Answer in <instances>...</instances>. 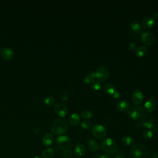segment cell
I'll list each match as a JSON object with an SVG mask.
<instances>
[{
  "label": "cell",
  "mask_w": 158,
  "mask_h": 158,
  "mask_svg": "<svg viewBox=\"0 0 158 158\" xmlns=\"http://www.w3.org/2000/svg\"><path fill=\"white\" fill-rule=\"evenodd\" d=\"M103 88L106 93L111 95H113L116 91L115 86L113 84H110V83H107L104 84Z\"/></svg>",
  "instance_id": "cell-22"
},
{
  "label": "cell",
  "mask_w": 158,
  "mask_h": 158,
  "mask_svg": "<svg viewBox=\"0 0 158 158\" xmlns=\"http://www.w3.org/2000/svg\"><path fill=\"white\" fill-rule=\"evenodd\" d=\"M130 108V104L129 101L126 100H122L118 102L116 104V109L120 112H125L129 111Z\"/></svg>",
  "instance_id": "cell-14"
},
{
  "label": "cell",
  "mask_w": 158,
  "mask_h": 158,
  "mask_svg": "<svg viewBox=\"0 0 158 158\" xmlns=\"http://www.w3.org/2000/svg\"><path fill=\"white\" fill-rule=\"evenodd\" d=\"M95 73L96 78L101 81L107 80L109 77V72L108 69L104 66H100L96 69Z\"/></svg>",
  "instance_id": "cell-8"
},
{
  "label": "cell",
  "mask_w": 158,
  "mask_h": 158,
  "mask_svg": "<svg viewBox=\"0 0 158 158\" xmlns=\"http://www.w3.org/2000/svg\"><path fill=\"white\" fill-rule=\"evenodd\" d=\"M155 22V19L152 16H146L143 19L141 25L143 26V28L149 29L153 26Z\"/></svg>",
  "instance_id": "cell-13"
},
{
  "label": "cell",
  "mask_w": 158,
  "mask_h": 158,
  "mask_svg": "<svg viewBox=\"0 0 158 158\" xmlns=\"http://www.w3.org/2000/svg\"><path fill=\"white\" fill-rule=\"evenodd\" d=\"M96 78L95 76V72H90L86 75L85 78H84V81L85 83L86 84H92L95 81Z\"/></svg>",
  "instance_id": "cell-25"
},
{
  "label": "cell",
  "mask_w": 158,
  "mask_h": 158,
  "mask_svg": "<svg viewBox=\"0 0 158 158\" xmlns=\"http://www.w3.org/2000/svg\"><path fill=\"white\" fill-rule=\"evenodd\" d=\"M81 116L84 119H90L91 118H92L93 114L91 111H88V110H84L83 111H81Z\"/></svg>",
  "instance_id": "cell-29"
},
{
  "label": "cell",
  "mask_w": 158,
  "mask_h": 158,
  "mask_svg": "<svg viewBox=\"0 0 158 158\" xmlns=\"http://www.w3.org/2000/svg\"><path fill=\"white\" fill-rule=\"evenodd\" d=\"M91 158H112L109 155L106 154H96Z\"/></svg>",
  "instance_id": "cell-33"
},
{
  "label": "cell",
  "mask_w": 158,
  "mask_h": 158,
  "mask_svg": "<svg viewBox=\"0 0 158 158\" xmlns=\"http://www.w3.org/2000/svg\"><path fill=\"white\" fill-rule=\"evenodd\" d=\"M155 35L151 32H145L141 35V42L146 46H150L155 42Z\"/></svg>",
  "instance_id": "cell-10"
},
{
  "label": "cell",
  "mask_w": 158,
  "mask_h": 158,
  "mask_svg": "<svg viewBox=\"0 0 158 158\" xmlns=\"http://www.w3.org/2000/svg\"><path fill=\"white\" fill-rule=\"evenodd\" d=\"M157 106V101L156 100L153 98H151L148 100L145 104V111H146L148 113H151L153 111L155 110Z\"/></svg>",
  "instance_id": "cell-12"
},
{
  "label": "cell",
  "mask_w": 158,
  "mask_h": 158,
  "mask_svg": "<svg viewBox=\"0 0 158 158\" xmlns=\"http://www.w3.org/2000/svg\"><path fill=\"white\" fill-rule=\"evenodd\" d=\"M153 130H154L155 131L158 132V124H156V125H155V128H154Z\"/></svg>",
  "instance_id": "cell-40"
},
{
  "label": "cell",
  "mask_w": 158,
  "mask_h": 158,
  "mask_svg": "<svg viewBox=\"0 0 158 158\" xmlns=\"http://www.w3.org/2000/svg\"><path fill=\"white\" fill-rule=\"evenodd\" d=\"M75 155L79 157H84L86 154V148L81 143H78L75 145L74 148Z\"/></svg>",
  "instance_id": "cell-15"
},
{
  "label": "cell",
  "mask_w": 158,
  "mask_h": 158,
  "mask_svg": "<svg viewBox=\"0 0 158 158\" xmlns=\"http://www.w3.org/2000/svg\"><path fill=\"white\" fill-rule=\"evenodd\" d=\"M54 141V137L52 134L49 133V132H48V133L46 134L43 137V144L45 146H49L52 145Z\"/></svg>",
  "instance_id": "cell-17"
},
{
  "label": "cell",
  "mask_w": 158,
  "mask_h": 158,
  "mask_svg": "<svg viewBox=\"0 0 158 158\" xmlns=\"http://www.w3.org/2000/svg\"><path fill=\"white\" fill-rule=\"evenodd\" d=\"M151 156H151L152 158H158V154L157 153V152H152V155Z\"/></svg>",
  "instance_id": "cell-37"
},
{
  "label": "cell",
  "mask_w": 158,
  "mask_h": 158,
  "mask_svg": "<svg viewBox=\"0 0 158 158\" xmlns=\"http://www.w3.org/2000/svg\"><path fill=\"white\" fill-rule=\"evenodd\" d=\"M128 48L131 51H134V52H135V50L137 48V47L136 46V45L134 43H130L129 44Z\"/></svg>",
  "instance_id": "cell-35"
},
{
  "label": "cell",
  "mask_w": 158,
  "mask_h": 158,
  "mask_svg": "<svg viewBox=\"0 0 158 158\" xmlns=\"http://www.w3.org/2000/svg\"><path fill=\"white\" fill-rule=\"evenodd\" d=\"M63 156L64 158H72V152L70 151V150H65L63 152Z\"/></svg>",
  "instance_id": "cell-32"
},
{
  "label": "cell",
  "mask_w": 158,
  "mask_h": 158,
  "mask_svg": "<svg viewBox=\"0 0 158 158\" xmlns=\"http://www.w3.org/2000/svg\"><path fill=\"white\" fill-rule=\"evenodd\" d=\"M55 103H56V99L52 96H49L44 100V103L47 106H49V107L52 106L53 105L55 104Z\"/></svg>",
  "instance_id": "cell-26"
},
{
  "label": "cell",
  "mask_w": 158,
  "mask_h": 158,
  "mask_svg": "<svg viewBox=\"0 0 158 158\" xmlns=\"http://www.w3.org/2000/svg\"><path fill=\"white\" fill-rule=\"evenodd\" d=\"M68 127L69 124L67 120L63 118H58L52 122L51 130L54 135L61 136L65 133L68 129Z\"/></svg>",
  "instance_id": "cell-1"
},
{
  "label": "cell",
  "mask_w": 158,
  "mask_h": 158,
  "mask_svg": "<svg viewBox=\"0 0 158 158\" xmlns=\"http://www.w3.org/2000/svg\"><path fill=\"white\" fill-rule=\"evenodd\" d=\"M54 111L58 116L61 118H64L68 114V109L67 106L64 104L62 103H57L54 104Z\"/></svg>",
  "instance_id": "cell-9"
},
{
  "label": "cell",
  "mask_w": 158,
  "mask_h": 158,
  "mask_svg": "<svg viewBox=\"0 0 158 158\" xmlns=\"http://www.w3.org/2000/svg\"><path fill=\"white\" fill-rule=\"evenodd\" d=\"M142 127H143V125H142L141 123H137V124L136 125V127L138 129H141Z\"/></svg>",
  "instance_id": "cell-38"
},
{
  "label": "cell",
  "mask_w": 158,
  "mask_h": 158,
  "mask_svg": "<svg viewBox=\"0 0 158 158\" xmlns=\"http://www.w3.org/2000/svg\"><path fill=\"white\" fill-rule=\"evenodd\" d=\"M157 16H158L157 13V12H155L153 14H152V15L151 16H152V17H153L154 19H155V17H157Z\"/></svg>",
  "instance_id": "cell-39"
},
{
  "label": "cell",
  "mask_w": 158,
  "mask_h": 158,
  "mask_svg": "<svg viewBox=\"0 0 158 158\" xmlns=\"http://www.w3.org/2000/svg\"><path fill=\"white\" fill-rule=\"evenodd\" d=\"M129 115L130 118L135 120H141L145 115V111L143 107L134 106L130 107V108L128 111Z\"/></svg>",
  "instance_id": "cell-5"
},
{
  "label": "cell",
  "mask_w": 158,
  "mask_h": 158,
  "mask_svg": "<svg viewBox=\"0 0 158 158\" xmlns=\"http://www.w3.org/2000/svg\"><path fill=\"white\" fill-rule=\"evenodd\" d=\"M100 145L93 139H89L88 141V149L90 151H96L100 149Z\"/></svg>",
  "instance_id": "cell-20"
},
{
  "label": "cell",
  "mask_w": 158,
  "mask_h": 158,
  "mask_svg": "<svg viewBox=\"0 0 158 158\" xmlns=\"http://www.w3.org/2000/svg\"><path fill=\"white\" fill-rule=\"evenodd\" d=\"M130 27L135 33H140L143 31V26L140 22L137 20H134L130 24Z\"/></svg>",
  "instance_id": "cell-18"
},
{
  "label": "cell",
  "mask_w": 158,
  "mask_h": 158,
  "mask_svg": "<svg viewBox=\"0 0 158 158\" xmlns=\"http://www.w3.org/2000/svg\"><path fill=\"white\" fill-rule=\"evenodd\" d=\"M130 154L132 158H146L148 151L143 145L136 143L132 146Z\"/></svg>",
  "instance_id": "cell-3"
},
{
  "label": "cell",
  "mask_w": 158,
  "mask_h": 158,
  "mask_svg": "<svg viewBox=\"0 0 158 158\" xmlns=\"http://www.w3.org/2000/svg\"><path fill=\"white\" fill-rule=\"evenodd\" d=\"M148 52V47H146V46H141V47H137L135 52L138 56L143 57L147 54Z\"/></svg>",
  "instance_id": "cell-23"
},
{
  "label": "cell",
  "mask_w": 158,
  "mask_h": 158,
  "mask_svg": "<svg viewBox=\"0 0 158 158\" xmlns=\"http://www.w3.org/2000/svg\"><path fill=\"white\" fill-rule=\"evenodd\" d=\"M59 98L63 101H67L68 100V95L66 91L62 90L59 93Z\"/></svg>",
  "instance_id": "cell-30"
},
{
  "label": "cell",
  "mask_w": 158,
  "mask_h": 158,
  "mask_svg": "<svg viewBox=\"0 0 158 158\" xmlns=\"http://www.w3.org/2000/svg\"><path fill=\"white\" fill-rule=\"evenodd\" d=\"M91 87L95 91H98L100 90V88L101 87V85L99 81H94L93 83L91 84Z\"/></svg>",
  "instance_id": "cell-31"
},
{
  "label": "cell",
  "mask_w": 158,
  "mask_h": 158,
  "mask_svg": "<svg viewBox=\"0 0 158 158\" xmlns=\"http://www.w3.org/2000/svg\"><path fill=\"white\" fill-rule=\"evenodd\" d=\"M101 148L106 153L113 155L118 152L119 146L114 140L108 138L104 140L101 143Z\"/></svg>",
  "instance_id": "cell-2"
},
{
  "label": "cell",
  "mask_w": 158,
  "mask_h": 158,
  "mask_svg": "<svg viewBox=\"0 0 158 158\" xmlns=\"http://www.w3.org/2000/svg\"><path fill=\"white\" fill-rule=\"evenodd\" d=\"M143 136L145 140H150L153 136V132L151 130H146L143 133Z\"/></svg>",
  "instance_id": "cell-28"
},
{
  "label": "cell",
  "mask_w": 158,
  "mask_h": 158,
  "mask_svg": "<svg viewBox=\"0 0 158 158\" xmlns=\"http://www.w3.org/2000/svg\"><path fill=\"white\" fill-rule=\"evenodd\" d=\"M132 99L136 105H140L144 100V95L139 90H135L132 95Z\"/></svg>",
  "instance_id": "cell-11"
},
{
  "label": "cell",
  "mask_w": 158,
  "mask_h": 158,
  "mask_svg": "<svg viewBox=\"0 0 158 158\" xmlns=\"http://www.w3.org/2000/svg\"><path fill=\"white\" fill-rule=\"evenodd\" d=\"M1 55L4 60H10L13 57L14 52L11 48H4L1 52Z\"/></svg>",
  "instance_id": "cell-16"
},
{
  "label": "cell",
  "mask_w": 158,
  "mask_h": 158,
  "mask_svg": "<svg viewBox=\"0 0 158 158\" xmlns=\"http://www.w3.org/2000/svg\"><path fill=\"white\" fill-rule=\"evenodd\" d=\"M112 96H113V97L114 98L118 99V98H119L120 97V94L119 92H118V91H116V92L113 95H112Z\"/></svg>",
  "instance_id": "cell-36"
},
{
  "label": "cell",
  "mask_w": 158,
  "mask_h": 158,
  "mask_svg": "<svg viewBox=\"0 0 158 158\" xmlns=\"http://www.w3.org/2000/svg\"><path fill=\"white\" fill-rule=\"evenodd\" d=\"M121 143L125 146H131L134 145L135 140L132 136L126 135L121 139Z\"/></svg>",
  "instance_id": "cell-19"
},
{
  "label": "cell",
  "mask_w": 158,
  "mask_h": 158,
  "mask_svg": "<svg viewBox=\"0 0 158 158\" xmlns=\"http://www.w3.org/2000/svg\"><path fill=\"white\" fill-rule=\"evenodd\" d=\"M114 158H126V156L123 152L119 151L116 153Z\"/></svg>",
  "instance_id": "cell-34"
},
{
  "label": "cell",
  "mask_w": 158,
  "mask_h": 158,
  "mask_svg": "<svg viewBox=\"0 0 158 158\" xmlns=\"http://www.w3.org/2000/svg\"><path fill=\"white\" fill-rule=\"evenodd\" d=\"M55 155V151L53 148H47L45 150L42 152L43 158H53Z\"/></svg>",
  "instance_id": "cell-24"
},
{
  "label": "cell",
  "mask_w": 158,
  "mask_h": 158,
  "mask_svg": "<svg viewBox=\"0 0 158 158\" xmlns=\"http://www.w3.org/2000/svg\"><path fill=\"white\" fill-rule=\"evenodd\" d=\"M141 124L143 127L151 130H153L156 125V119L151 114H145L141 119Z\"/></svg>",
  "instance_id": "cell-7"
},
{
  "label": "cell",
  "mask_w": 158,
  "mask_h": 158,
  "mask_svg": "<svg viewBox=\"0 0 158 158\" xmlns=\"http://www.w3.org/2000/svg\"><path fill=\"white\" fill-rule=\"evenodd\" d=\"M33 158H43V157H39L38 156H35Z\"/></svg>",
  "instance_id": "cell-41"
},
{
  "label": "cell",
  "mask_w": 158,
  "mask_h": 158,
  "mask_svg": "<svg viewBox=\"0 0 158 158\" xmlns=\"http://www.w3.org/2000/svg\"><path fill=\"white\" fill-rule=\"evenodd\" d=\"M91 132L95 138L98 140L103 139L107 135V130L105 127L101 124L95 125L93 127Z\"/></svg>",
  "instance_id": "cell-6"
},
{
  "label": "cell",
  "mask_w": 158,
  "mask_h": 158,
  "mask_svg": "<svg viewBox=\"0 0 158 158\" xmlns=\"http://www.w3.org/2000/svg\"><path fill=\"white\" fill-rule=\"evenodd\" d=\"M72 142L69 137L66 135H61L56 140V148L60 151L64 152L65 150H70Z\"/></svg>",
  "instance_id": "cell-4"
},
{
  "label": "cell",
  "mask_w": 158,
  "mask_h": 158,
  "mask_svg": "<svg viewBox=\"0 0 158 158\" xmlns=\"http://www.w3.org/2000/svg\"><path fill=\"white\" fill-rule=\"evenodd\" d=\"M80 121V116L76 113H74L71 115L70 116L69 120V124L72 126H75L78 125L79 124Z\"/></svg>",
  "instance_id": "cell-21"
},
{
  "label": "cell",
  "mask_w": 158,
  "mask_h": 158,
  "mask_svg": "<svg viewBox=\"0 0 158 158\" xmlns=\"http://www.w3.org/2000/svg\"><path fill=\"white\" fill-rule=\"evenodd\" d=\"M92 126H93L92 122L90 120H88L83 121L81 124V127L85 130L90 129L91 127H92Z\"/></svg>",
  "instance_id": "cell-27"
},
{
  "label": "cell",
  "mask_w": 158,
  "mask_h": 158,
  "mask_svg": "<svg viewBox=\"0 0 158 158\" xmlns=\"http://www.w3.org/2000/svg\"><path fill=\"white\" fill-rule=\"evenodd\" d=\"M0 65H1V63H0Z\"/></svg>",
  "instance_id": "cell-42"
}]
</instances>
